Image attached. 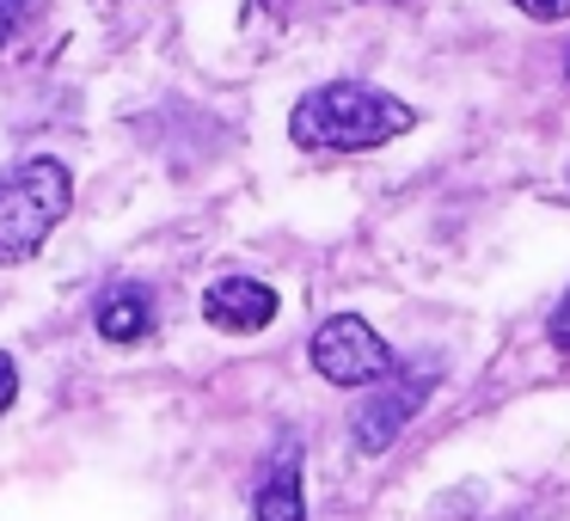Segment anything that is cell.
I'll use <instances>...</instances> for the list:
<instances>
[{
  "label": "cell",
  "instance_id": "10",
  "mask_svg": "<svg viewBox=\"0 0 570 521\" xmlns=\"http://www.w3.org/2000/svg\"><path fill=\"white\" fill-rule=\"evenodd\" d=\"M515 7L528 19H546V26H552V19H570V0H515Z\"/></svg>",
  "mask_w": 570,
  "mask_h": 521
},
{
  "label": "cell",
  "instance_id": "7",
  "mask_svg": "<svg viewBox=\"0 0 570 521\" xmlns=\"http://www.w3.org/2000/svg\"><path fill=\"white\" fill-rule=\"evenodd\" d=\"M92 325H99L105 344H141V337L154 332V295L141 283L105 288L99 307H92Z\"/></svg>",
  "mask_w": 570,
  "mask_h": 521
},
{
  "label": "cell",
  "instance_id": "1",
  "mask_svg": "<svg viewBox=\"0 0 570 521\" xmlns=\"http://www.w3.org/2000/svg\"><path fill=\"white\" fill-rule=\"evenodd\" d=\"M417 124L405 99L381 87H362V80H332V87L307 92L288 117V136L295 148H313V154H362V148H381V141L405 136Z\"/></svg>",
  "mask_w": 570,
  "mask_h": 521
},
{
  "label": "cell",
  "instance_id": "8",
  "mask_svg": "<svg viewBox=\"0 0 570 521\" xmlns=\"http://www.w3.org/2000/svg\"><path fill=\"white\" fill-rule=\"evenodd\" d=\"M546 332H552V344L570 356V288H564V301L552 307V320H546Z\"/></svg>",
  "mask_w": 570,
  "mask_h": 521
},
{
  "label": "cell",
  "instance_id": "5",
  "mask_svg": "<svg viewBox=\"0 0 570 521\" xmlns=\"http://www.w3.org/2000/svg\"><path fill=\"white\" fill-rule=\"evenodd\" d=\"M203 320L215 332H264L276 320V288L258 283V276H222L203 295Z\"/></svg>",
  "mask_w": 570,
  "mask_h": 521
},
{
  "label": "cell",
  "instance_id": "9",
  "mask_svg": "<svg viewBox=\"0 0 570 521\" xmlns=\"http://www.w3.org/2000/svg\"><path fill=\"white\" fill-rule=\"evenodd\" d=\"M13 399H19V362L0 350V411H13Z\"/></svg>",
  "mask_w": 570,
  "mask_h": 521
},
{
  "label": "cell",
  "instance_id": "11",
  "mask_svg": "<svg viewBox=\"0 0 570 521\" xmlns=\"http://www.w3.org/2000/svg\"><path fill=\"white\" fill-rule=\"evenodd\" d=\"M26 13H31V0H0V43L26 26Z\"/></svg>",
  "mask_w": 570,
  "mask_h": 521
},
{
  "label": "cell",
  "instance_id": "4",
  "mask_svg": "<svg viewBox=\"0 0 570 521\" xmlns=\"http://www.w3.org/2000/svg\"><path fill=\"white\" fill-rule=\"evenodd\" d=\"M435 386V368H393V381H381V393H368V405L350 417V435H356L362 454H381V448H393V435L411 423V411L430 399Z\"/></svg>",
  "mask_w": 570,
  "mask_h": 521
},
{
  "label": "cell",
  "instance_id": "3",
  "mask_svg": "<svg viewBox=\"0 0 570 521\" xmlns=\"http://www.w3.org/2000/svg\"><path fill=\"white\" fill-rule=\"evenodd\" d=\"M307 356L332 386H381V381H393V368H399L386 337L374 332L362 313H332V320L313 332Z\"/></svg>",
  "mask_w": 570,
  "mask_h": 521
},
{
  "label": "cell",
  "instance_id": "2",
  "mask_svg": "<svg viewBox=\"0 0 570 521\" xmlns=\"http://www.w3.org/2000/svg\"><path fill=\"white\" fill-rule=\"evenodd\" d=\"M68 209H75V178L56 154L7 166L0 173V264H31Z\"/></svg>",
  "mask_w": 570,
  "mask_h": 521
},
{
  "label": "cell",
  "instance_id": "6",
  "mask_svg": "<svg viewBox=\"0 0 570 521\" xmlns=\"http://www.w3.org/2000/svg\"><path fill=\"white\" fill-rule=\"evenodd\" d=\"M258 521H307V497H301V442L283 435L258 479V497H252Z\"/></svg>",
  "mask_w": 570,
  "mask_h": 521
}]
</instances>
